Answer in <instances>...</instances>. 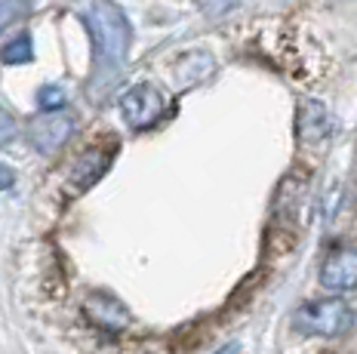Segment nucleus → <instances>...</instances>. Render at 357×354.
I'll return each mask as SVG.
<instances>
[{"instance_id": "1", "label": "nucleus", "mask_w": 357, "mask_h": 354, "mask_svg": "<svg viewBox=\"0 0 357 354\" xmlns=\"http://www.w3.org/2000/svg\"><path fill=\"white\" fill-rule=\"evenodd\" d=\"M86 25L96 40V68L102 75H117L132 43V25L123 10L111 0H96L86 10Z\"/></svg>"}, {"instance_id": "2", "label": "nucleus", "mask_w": 357, "mask_h": 354, "mask_svg": "<svg viewBox=\"0 0 357 354\" xmlns=\"http://www.w3.org/2000/svg\"><path fill=\"white\" fill-rule=\"evenodd\" d=\"M293 323L308 336H342L351 330L354 314L348 308V302L342 299H321V302H308L299 311L293 314Z\"/></svg>"}, {"instance_id": "3", "label": "nucleus", "mask_w": 357, "mask_h": 354, "mask_svg": "<svg viewBox=\"0 0 357 354\" xmlns=\"http://www.w3.org/2000/svg\"><path fill=\"white\" fill-rule=\"evenodd\" d=\"M121 114L130 123V130H148L160 121L163 95L151 84H136L121 95Z\"/></svg>"}, {"instance_id": "4", "label": "nucleus", "mask_w": 357, "mask_h": 354, "mask_svg": "<svg viewBox=\"0 0 357 354\" xmlns=\"http://www.w3.org/2000/svg\"><path fill=\"white\" fill-rule=\"evenodd\" d=\"M74 132V121L62 111H43V117L31 121L28 127V139L40 154H56Z\"/></svg>"}, {"instance_id": "5", "label": "nucleus", "mask_w": 357, "mask_h": 354, "mask_svg": "<svg viewBox=\"0 0 357 354\" xmlns=\"http://www.w3.org/2000/svg\"><path fill=\"white\" fill-rule=\"evenodd\" d=\"M111 154L108 148H89L86 154H80V160L74 164L68 176V194H84L105 176V169L111 167Z\"/></svg>"}, {"instance_id": "6", "label": "nucleus", "mask_w": 357, "mask_h": 354, "mask_svg": "<svg viewBox=\"0 0 357 354\" xmlns=\"http://www.w3.org/2000/svg\"><path fill=\"white\" fill-rule=\"evenodd\" d=\"M296 123H299V142L302 145H321L333 132V114L326 111V105H321V102H314V99H305L299 105Z\"/></svg>"}, {"instance_id": "7", "label": "nucleus", "mask_w": 357, "mask_h": 354, "mask_svg": "<svg viewBox=\"0 0 357 354\" xmlns=\"http://www.w3.org/2000/svg\"><path fill=\"white\" fill-rule=\"evenodd\" d=\"M321 284L333 293H345L357 286V253L354 249H336L321 268Z\"/></svg>"}, {"instance_id": "8", "label": "nucleus", "mask_w": 357, "mask_h": 354, "mask_svg": "<svg viewBox=\"0 0 357 354\" xmlns=\"http://www.w3.org/2000/svg\"><path fill=\"white\" fill-rule=\"evenodd\" d=\"M86 317L96 323L99 330H111V333H117V330L130 327V314H126V308L117 302L114 296H105V293H93V296L86 299Z\"/></svg>"}, {"instance_id": "9", "label": "nucleus", "mask_w": 357, "mask_h": 354, "mask_svg": "<svg viewBox=\"0 0 357 354\" xmlns=\"http://www.w3.org/2000/svg\"><path fill=\"white\" fill-rule=\"evenodd\" d=\"M0 59H3L6 65H25L34 59V43L31 38H16L13 43H6L3 49H0Z\"/></svg>"}, {"instance_id": "10", "label": "nucleus", "mask_w": 357, "mask_h": 354, "mask_svg": "<svg viewBox=\"0 0 357 354\" xmlns=\"http://www.w3.org/2000/svg\"><path fill=\"white\" fill-rule=\"evenodd\" d=\"M25 13H28V0H0V31L16 25Z\"/></svg>"}, {"instance_id": "11", "label": "nucleus", "mask_w": 357, "mask_h": 354, "mask_svg": "<svg viewBox=\"0 0 357 354\" xmlns=\"http://www.w3.org/2000/svg\"><path fill=\"white\" fill-rule=\"evenodd\" d=\"M37 105H40V111H62L65 90H59V86H43V90L37 93Z\"/></svg>"}, {"instance_id": "12", "label": "nucleus", "mask_w": 357, "mask_h": 354, "mask_svg": "<svg viewBox=\"0 0 357 354\" xmlns=\"http://www.w3.org/2000/svg\"><path fill=\"white\" fill-rule=\"evenodd\" d=\"M16 132H19L16 121H13V117L0 108V145H10L13 139H16Z\"/></svg>"}, {"instance_id": "13", "label": "nucleus", "mask_w": 357, "mask_h": 354, "mask_svg": "<svg viewBox=\"0 0 357 354\" xmlns=\"http://www.w3.org/2000/svg\"><path fill=\"white\" fill-rule=\"evenodd\" d=\"M13 182H16V173L6 164H0V188H13Z\"/></svg>"}, {"instance_id": "14", "label": "nucleus", "mask_w": 357, "mask_h": 354, "mask_svg": "<svg viewBox=\"0 0 357 354\" xmlns=\"http://www.w3.org/2000/svg\"><path fill=\"white\" fill-rule=\"evenodd\" d=\"M219 354H237V348H234V345H231V348H222Z\"/></svg>"}]
</instances>
